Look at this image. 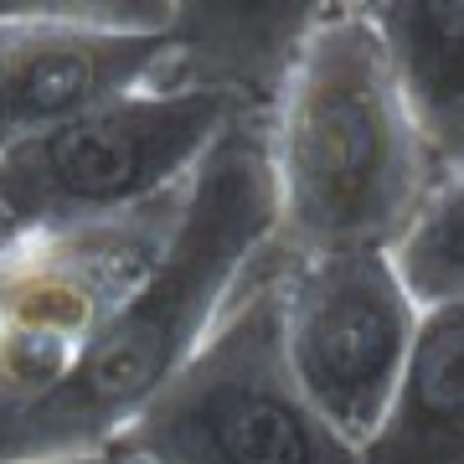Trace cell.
<instances>
[{
	"label": "cell",
	"mask_w": 464,
	"mask_h": 464,
	"mask_svg": "<svg viewBox=\"0 0 464 464\" xmlns=\"http://www.w3.org/2000/svg\"><path fill=\"white\" fill-rule=\"evenodd\" d=\"M130 464H134V459H130Z\"/></svg>",
	"instance_id": "obj_13"
},
{
	"label": "cell",
	"mask_w": 464,
	"mask_h": 464,
	"mask_svg": "<svg viewBox=\"0 0 464 464\" xmlns=\"http://www.w3.org/2000/svg\"><path fill=\"white\" fill-rule=\"evenodd\" d=\"M433 186L464 176V0H372Z\"/></svg>",
	"instance_id": "obj_8"
},
{
	"label": "cell",
	"mask_w": 464,
	"mask_h": 464,
	"mask_svg": "<svg viewBox=\"0 0 464 464\" xmlns=\"http://www.w3.org/2000/svg\"><path fill=\"white\" fill-rule=\"evenodd\" d=\"M356 464H464V304L423 310L398 398Z\"/></svg>",
	"instance_id": "obj_9"
},
{
	"label": "cell",
	"mask_w": 464,
	"mask_h": 464,
	"mask_svg": "<svg viewBox=\"0 0 464 464\" xmlns=\"http://www.w3.org/2000/svg\"><path fill=\"white\" fill-rule=\"evenodd\" d=\"M16 237H21L16 217H11V212H5V207H0V253H5V248H16Z\"/></svg>",
	"instance_id": "obj_12"
},
{
	"label": "cell",
	"mask_w": 464,
	"mask_h": 464,
	"mask_svg": "<svg viewBox=\"0 0 464 464\" xmlns=\"http://www.w3.org/2000/svg\"><path fill=\"white\" fill-rule=\"evenodd\" d=\"M176 21L166 0H0V155L160 88Z\"/></svg>",
	"instance_id": "obj_6"
},
{
	"label": "cell",
	"mask_w": 464,
	"mask_h": 464,
	"mask_svg": "<svg viewBox=\"0 0 464 464\" xmlns=\"http://www.w3.org/2000/svg\"><path fill=\"white\" fill-rule=\"evenodd\" d=\"M392 264L418 310L464 304V176L429 191L423 212L392 248Z\"/></svg>",
	"instance_id": "obj_10"
},
{
	"label": "cell",
	"mask_w": 464,
	"mask_h": 464,
	"mask_svg": "<svg viewBox=\"0 0 464 464\" xmlns=\"http://www.w3.org/2000/svg\"><path fill=\"white\" fill-rule=\"evenodd\" d=\"M279 237L268 114H243L191 176L170 253L119 310L72 377L32 408L0 413V464L83 459L114 449L217 325L243 268Z\"/></svg>",
	"instance_id": "obj_1"
},
{
	"label": "cell",
	"mask_w": 464,
	"mask_h": 464,
	"mask_svg": "<svg viewBox=\"0 0 464 464\" xmlns=\"http://www.w3.org/2000/svg\"><path fill=\"white\" fill-rule=\"evenodd\" d=\"M423 310L392 253H315L284 279V351L304 398L351 449L387 418L408 372Z\"/></svg>",
	"instance_id": "obj_7"
},
{
	"label": "cell",
	"mask_w": 464,
	"mask_h": 464,
	"mask_svg": "<svg viewBox=\"0 0 464 464\" xmlns=\"http://www.w3.org/2000/svg\"><path fill=\"white\" fill-rule=\"evenodd\" d=\"M191 181L134 212L21 232L0 253V413L57 392L124 299L160 268L186 222Z\"/></svg>",
	"instance_id": "obj_4"
},
{
	"label": "cell",
	"mask_w": 464,
	"mask_h": 464,
	"mask_svg": "<svg viewBox=\"0 0 464 464\" xmlns=\"http://www.w3.org/2000/svg\"><path fill=\"white\" fill-rule=\"evenodd\" d=\"M295 253L268 237L243 268L197 356L114 444L134 464H356L310 408L284 351V279Z\"/></svg>",
	"instance_id": "obj_3"
},
{
	"label": "cell",
	"mask_w": 464,
	"mask_h": 464,
	"mask_svg": "<svg viewBox=\"0 0 464 464\" xmlns=\"http://www.w3.org/2000/svg\"><path fill=\"white\" fill-rule=\"evenodd\" d=\"M36 464H130V459L114 454V449H103V454H83V459H36Z\"/></svg>",
	"instance_id": "obj_11"
},
{
	"label": "cell",
	"mask_w": 464,
	"mask_h": 464,
	"mask_svg": "<svg viewBox=\"0 0 464 464\" xmlns=\"http://www.w3.org/2000/svg\"><path fill=\"white\" fill-rule=\"evenodd\" d=\"M248 114L207 88H140L0 155V207L21 232L78 227L181 191Z\"/></svg>",
	"instance_id": "obj_5"
},
{
	"label": "cell",
	"mask_w": 464,
	"mask_h": 464,
	"mask_svg": "<svg viewBox=\"0 0 464 464\" xmlns=\"http://www.w3.org/2000/svg\"><path fill=\"white\" fill-rule=\"evenodd\" d=\"M279 243L315 253H392L433 191L398 67L366 5H320L268 114Z\"/></svg>",
	"instance_id": "obj_2"
}]
</instances>
